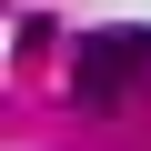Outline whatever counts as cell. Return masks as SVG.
Here are the masks:
<instances>
[{
  "mask_svg": "<svg viewBox=\"0 0 151 151\" xmlns=\"http://www.w3.org/2000/svg\"><path fill=\"white\" fill-rule=\"evenodd\" d=\"M151 81V30H81V50H70V91H81L91 111L131 101Z\"/></svg>",
  "mask_w": 151,
  "mask_h": 151,
  "instance_id": "1",
  "label": "cell"
}]
</instances>
